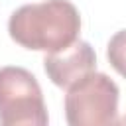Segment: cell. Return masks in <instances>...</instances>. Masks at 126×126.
Listing matches in <instances>:
<instances>
[{"instance_id":"obj_1","label":"cell","mask_w":126,"mask_h":126,"mask_svg":"<svg viewBox=\"0 0 126 126\" xmlns=\"http://www.w3.org/2000/svg\"><path fill=\"white\" fill-rule=\"evenodd\" d=\"M10 37L26 49L57 53L73 45L81 32V16L69 0L24 4L12 12Z\"/></svg>"},{"instance_id":"obj_2","label":"cell","mask_w":126,"mask_h":126,"mask_svg":"<svg viewBox=\"0 0 126 126\" xmlns=\"http://www.w3.org/2000/svg\"><path fill=\"white\" fill-rule=\"evenodd\" d=\"M118 85L104 73H91L65 94L67 126H114L118 116Z\"/></svg>"},{"instance_id":"obj_3","label":"cell","mask_w":126,"mask_h":126,"mask_svg":"<svg viewBox=\"0 0 126 126\" xmlns=\"http://www.w3.org/2000/svg\"><path fill=\"white\" fill-rule=\"evenodd\" d=\"M0 126H49L39 83L24 67H0Z\"/></svg>"},{"instance_id":"obj_4","label":"cell","mask_w":126,"mask_h":126,"mask_svg":"<svg viewBox=\"0 0 126 126\" xmlns=\"http://www.w3.org/2000/svg\"><path fill=\"white\" fill-rule=\"evenodd\" d=\"M43 69L53 85L69 89L87 75L96 71V53L91 47V43L77 39L67 49L45 55Z\"/></svg>"},{"instance_id":"obj_5","label":"cell","mask_w":126,"mask_h":126,"mask_svg":"<svg viewBox=\"0 0 126 126\" xmlns=\"http://www.w3.org/2000/svg\"><path fill=\"white\" fill-rule=\"evenodd\" d=\"M106 57L114 71L126 79V30H120L110 37L106 45Z\"/></svg>"},{"instance_id":"obj_6","label":"cell","mask_w":126,"mask_h":126,"mask_svg":"<svg viewBox=\"0 0 126 126\" xmlns=\"http://www.w3.org/2000/svg\"><path fill=\"white\" fill-rule=\"evenodd\" d=\"M114 126H126V114H124V116H122V118H118V120H116V124H114Z\"/></svg>"}]
</instances>
